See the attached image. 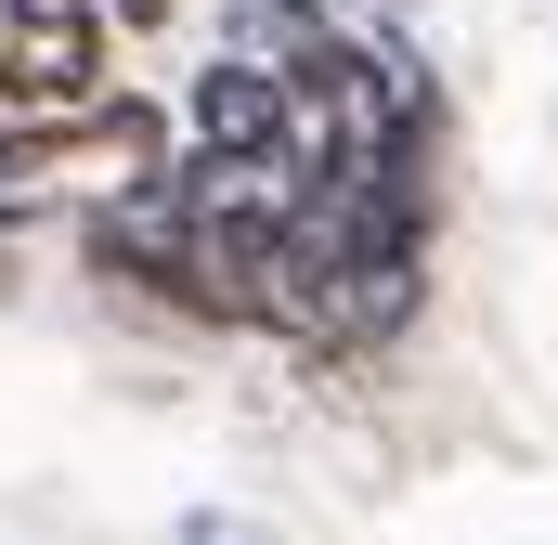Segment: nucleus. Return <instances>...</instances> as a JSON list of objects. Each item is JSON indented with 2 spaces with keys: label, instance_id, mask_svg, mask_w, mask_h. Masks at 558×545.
I'll return each instance as SVG.
<instances>
[{
  "label": "nucleus",
  "instance_id": "1",
  "mask_svg": "<svg viewBox=\"0 0 558 545\" xmlns=\"http://www.w3.org/2000/svg\"><path fill=\"white\" fill-rule=\"evenodd\" d=\"M169 169V118L156 105H52L0 131V221H52V208H105Z\"/></svg>",
  "mask_w": 558,
  "mask_h": 545
},
{
  "label": "nucleus",
  "instance_id": "2",
  "mask_svg": "<svg viewBox=\"0 0 558 545\" xmlns=\"http://www.w3.org/2000/svg\"><path fill=\"white\" fill-rule=\"evenodd\" d=\"M0 92L13 105H92L105 92V13L92 0H0Z\"/></svg>",
  "mask_w": 558,
  "mask_h": 545
},
{
  "label": "nucleus",
  "instance_id": "3",
  "mask_svg": "<svg viewBox=\"0 0 558 545\" xmlns=\"http://www.w3.org/2000/svg\"><path fill=\"white\" fill-rule=\"evenodd\" d=\"M182 131H195V156L274 169V156H286V78H274V65H247V52L195 65V92H182Z\"/></svg>",
  "mask_w": 558,
  "mask_h": 545
},
{
  "label": "nucleus",
  "instance_id": "4",
  "mask_svg": "<svg viewBox=\"0 0 558 545\" xmlns=\"http://www.w3.org/2000/svg\"><path fill=\"white\" fill-rule=\"evenodd\" d=\"M105 13H118V26H169L182 0H105Z\"/></svg>",
  "mask_w": 558,
  "mask_h": 545
}]
</instances>
